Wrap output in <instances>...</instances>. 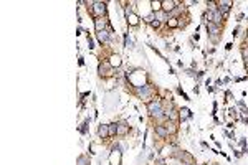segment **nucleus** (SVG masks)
<instances>
[{"label": "nucleus", "instance_id": "nucleus-22", "mask_svg": "<svg viewBox=\"0 0 248 165\" xmlns=\"http://www.w3.org/2000/svg\"><path fill=\"white\" fill-rule=\"evenodd\" d=\"M159 25H161V23H159L157 20H155V22H152V26H155V28H157V26H159Z\"/></svg>", "mask_w": 248, "mask_h": 165}, {"label": "nucleus", "instance_id": "nucleus-14", "mask_svg": "<svg viewBox=\"0 0 248 165\" xmlns=\"http://www.w3.org/2000/svg\"><path fill=\"white\" fill-rule=\"evenodd\" d=\"M180 117H182V119H189V117H190V111H189V109H182Z\"/></svg>", "mask_w": 248, "mask_h": 165}, {"label": "nucleus", "instance_id": "nucleus-2", "mask_svg": "<svg viewBox=\"0 0 248 165\" xmlns=\"http://www.w3.org/2000/svg\"><path fill=\"white\" fill-rule=\"evenodd\" d=\"M93 13L96 15V17H99V15H103V13L106 12V5L103 3V2H94L93 3Z\"/></svg>", "mask_w": 248, "mask_h": 165}, {"label": "nucleus", "instance_id": "nucleus-12", "mask_svg": "<svg viewBox=\"0 0 248 165\" xmlns=\"http://www.w3.org/2000/svg\"><path fill=\"white\" fill-rule=\"evenodd\" d=\"M109 69H111V66L107 65V63H103V65L99 66V71H101V74H103V73H104V74H109V73H107Z\"/></svg>", "mask_w": 248, "mask_h": 165}, {"label": "nucleus", "instance_id": "nucleus-5", "mask_svg": "<svg viewBox=\"0 0 248 165\" xmlns=\"http://www.w3.org/2000/svg\"><path fill=\"white\" fill-rule=\"evenodd\" d=\"M155 134H157L159 137H162V139H164V137H167V135H169L167 129H166L164 125H157V127H155Z\"/></svg>", "mask_w": 248, "mask_h": 165}, {"label": "nucleus", "instance_id": "nucleus-8", "mask_svg": "<svg viewBox=\"0 0 248 165\" xmlns=\"http://www.w3.org/2000/svg\"><path fill=\"white\" fill-rule=\"evenodd\" d=\"M137 92L141 94L142 98H146V96H149V94H151V89H149V86H142V88H139V89H137Z\"/></svg>", "mask_w": 248, "mask_h": 165}, {"label": "nucleus", "instance_id": "nucleus-16", "mask_svg": "<svg viewBox=\"0 0 248 165\" xmlns=\"http://www.w3.org/2000/svg\"><path fill=\"white\" fill-rule=\"evenodd\" d=\"M166 129H167V132H169V131H170V132H174V131H175L174 122H167V124H166Z\"/></svg>", "mask_w": 248, "mask_h": 165}, {"label": "nucleus", "instance_id": "nucleus-10", "mask_svg": "<svg viewBox=\"0 0 248 165\" xmlns=\"http://www.w3.org/2000/svg\"><path fill=\"white\" fill-rule=\"evenodd\" d=\"M222 22V13L218 12V10H214V22L212 23H215V25H218Z\"/></svg>", "mask_w": 248, "mask_h": 165}, {"label": "nucleus", "instance_id": "nucleus-9", "mask_svg": "<svg viewBox=\"0 0 248 165\" xmlns=\"http://www.w3.org/2000/svg\"><path fill=\"white\" fill-rule=\"evenodd\" d=\"M207 30L212 33V35H215V33H218V26L215 25V23H212V22H208V23H207Z\"/></svg>", "mask_w": 248, "mask_h": 165}, {"label": "nucleus", "instance_id": "nucleus-13", "mask_svg": "<svg viewBox=\"0 0 248 165\" xmlns=\"http://www.w3.org/2000/svg\"><path fill=\"white\" fill-rule=\"evenodd\" d=\"M107 127H109V135H114V134L118 132V125L116 124H109Z\"/></svg>", "mask_w": 248, "mask_h": 165}, {"label": "nucleus", "instance_id": "nucleus-15", "mask_svg": "<svg viewBox=\"0 0 248 165\" xmlns=\"http://www.w3.org/2000/svg\"><path fill=\"white\" fill-rule=\"evenodd\" d=\"M78 165H88V158L84 157V155H81V157L78 158Z\"/></svg>", "mask_w": 248, "mask_h": 165}, {"label": "nucleus", "instance_id": "nucleus-4", "mask_svg": "<svg viewBox=\"0 0 248 165\" xmlns=\"http://www.w3.org/2000/svg\"><path fill=\"white\" fill-rule=\"evenodd\" d=\"M218 5H220V10L218 12H223V17H227V13H228V10H230V5H232V2H218Z\"/></svg>", "mask_w": 248, "mask_h": 165}, {"label": "nucleus", "instance_id": "nucleus-21", "mask_svg": "<svg viewBox=\"0 0 248 165\" xmlns=\"http://www.w3.org/2000/svg\"><path fill=\"white\" fill-rule=\"evenodd\" d=\"M88 43H89V48H94V43H93V40L88 36Z\"/></svg>", "mask_w": 248, "mask_h": 165}, {"label": "nucleus", "instance_id": "nucleus-20", "mask_svg": "<svg viewBox=\"0 0 248 165\" xmlns=\"http://www.w3.org/2000/svg\"><path fill=\"white\" fill-rule=\"evenodd\" d=\"M88 124H89V119H86V121H84V124H83V127H81L80 131H81V132H86V125H88Z\"/></svg>", "mask_w": 248, "mask_h": 165}, {"label": "nucleus", "instance_id": "nucleus-3", "mask_svg": "<svg viewBox=\"0 0 248 165\" xmlns=\"http://www.w3.org/2000/svg\"><path fill=\"white\" fill-rule=\"evenodd\" d=\"M162 10L164 12H170V10H174V7L177 5V2H174V0H166V2H162Z\"/></svg>", "mask_w": 248, "mask_h": 165}, {"label": "nucleus", "instance_id": "nucleus-19", "mask_svg": "<svg viewBox=\"0 0 248 165\" xmlns=\"http://www.w3.org/2000/svg\"><path fill=\"white\" fill-rule=\"evenodd\" d=\"M155 17H157V18H159V20H164V18H166V13H162V12H157V13H155Z\"/></svg>", "mask_w": 248, "mask_h": 165}, {"label": "nucleus", "instance_id": "nucleus-18", "mask_svg": "<svg viewBox=\"0 0 248 165\" xmlns=\"http://www.w3.org/2000/svg\"><path fill=\"white\" fill-rule=\"evenodd\" d=\"M166 114H167V116H169L170 119H175V116H177V114H175V111H167Z\"/></svg>", "mask_w": 248, "mask_h": 165}, {"label": "nucleus", "instance_id": "nucleus-7", "mask_svg": "<svg viewBox=\"0 0 248 165\" xmlns=\"http://www.w3.org/2000/svg\"><path fill=\"white\" fill-rule=\"evenodd\" d=\"M98 40H99L101 43L107 41V40H109V33H107L106 30H103V32H98Z\"/></svg>", "mask_w": 248, "mask_h": 165}, {"label": "nucleus", "instance_id": "nucleus-11", "mask_svg": "<svg viewBox=\"0 0 248 165\" xmlns=\"http://www.w3.org/2000/svg\"><path fill=\"white\" fill-rule=\"evenodd\" d=\"M104 25H106L104 20H96V30H98V32H103V30H104Z\"/></svg>", "mask_w": 248, "mask_h": 165}, {"label": "nucleus", "instance_id": "nucleus-1", "mask_svg": "<svg viewBox=\"0 0 248 165\" xmlns=\"http://www.w3.org/2000/svg\"><path fill=\"white\" fill-rule=\"evenodd\" d=\"M149 112H151L154 117H161L162 114H164L161 102H151V104H149Z\"/></svg>", "mask_w": 248, "mask_h": 165}, {"label": "nucleus", "instance_id": "nucleus-17", "mask_svg": "<svg viewBox=\"0 0 248 165\" xmlns=\"http://www.w3.org/2000/svg\"><path fill=\"white\" fill-rule=\"evenodd\" d=\"M118 132L124 134V132H128V127H124V124H121V127H118Z\"/></svg>", "mask_w": 248, "mask_h": 165}, {"label": "nucleus", "instance_id": "nucleus-6", "mask_svg": "<svg viewBox=\"0 0 248 165\" xmlns=\"http://www.w3.org/2000/svg\"><path fill=\"white\" fill-rule=\"evenodd\" d=\"M98 134H99L101 139H104L109 135V127L107 125H99V129H98Z\"/></svg>", "mask_w": 248, "mask_h": 165}]
</instances>
